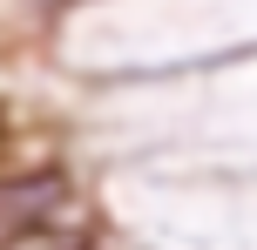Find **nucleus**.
I'll return each instance as SVG.
<instances>
[{"label":"nucleus","mask_w":257,"mask_h":250,"mask_svg":"<svg viewBox=\"0 0 257 250\" xmlns=\"http://www.w3.org/2000/svg\"><path fill=\"white\" fill-rule=\"evenodd\" d=\"M68 203V176L41 169V176H14V183H0V243L21 237V230H41L54 223Z\"/></svg>","instance_id":"1"},{"label":"nucleus","mask_w":257,"mask_h":250,"mask_svg":"<svg viewBox=\"0 0 257 250\" xmlns=\"http://www.w3.org/2000/svg\"><path fill=\"white\" fill-rule=\"evenodd\" d=\"M0 250H88L81 237H68V230H54V223H41V230H21V237H7Z\"/></svg>","instance_id":"2"}]
</instances>
